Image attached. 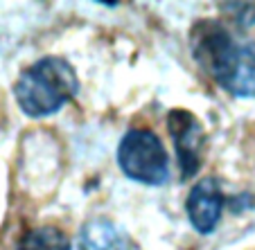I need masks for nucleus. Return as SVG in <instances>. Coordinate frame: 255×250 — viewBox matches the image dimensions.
Listing matches in <instances>:
<instances>
[{"instance_id": "f257e3e1", "label": "nucleus", "mask_w": 255, "mask_h": 250, "mask_svg": "<svg viewBox=\"0 0 255 250\" xmlns=\"http://www.w3.org/2000/svg\"><path fill=\"white\" fill-rule=\"evenodd\" d=\"M190 52L224 92L255 99V41L240 39L215 18H201L190 29Z\"/></svg>"}, {"instance_id": "f03ea898", "label": "nucleus", "mask_w": 255, "mask_h": 250, "mask_svg": "<svg viewBox=\"0 0 255 250\" xmlns=\"http://www.w3.org/2000/svg\"><path fill=\"white\" fill-rule=\"evenodd\" d=\"M79 95V77L70 61L57 54L34 61L18 75L14 99L20 113L32 120L57 115L66 104Z\"/></svg>"}, {"instance_id": "7ed1b4c3", "label": "nucleus", "mask_w": 255, "mask_h": 250, "mask_svg": "<svg viewBox=\"0 0 255 250\" xmlns=\"http://www.w3.org/2000/svg\"><path fill=\"white\" fill-rule=\"evenodd\" d=\"M118 167L129 180L147 187H163L169 180V156L158 133L133 126L118 145Z\"/></svg>"}, {"instance_id": "20e7f679", "label": "nucleus", "mask_w": 255, "mask_h": 250, "mask_svg": "<svg viewBox=\"0 0 255 250\" xmlns=\"http://www.w3.org/2000/svg\"><path fill=\"white\" fill-rule=\"evenodd\" d=\"M167 131L174 142L181 180H190L199 173L203 163V145H206V131L199 117L185 108H172L167 113Z\"/></svg>"}, {"instance_id": "39448f33", "label": "nucleus", "mask_w": 255, "mask_h": 250, "mask_svg": "<svg viewBox=\"0 0 255 250\" xmlns=\"http://www.w3.org/2000/svg\"><path fill=\"white\" fill-rule=\"evenodd\" d=\"M228 205V198L222 189L219 178L203 176L201 180L192 185L188 198H185V214L188 221L199 235H212L217 226L222 223L224 207Z\"/></svg>"}, {"instance_id": "423d86ee", "label": "nucleus", "mask_w": 255, "mask_h": 250, "mask_svg": "<svg viewBox=\"0 0 255 250\" xmlns=\"http://www.w3.org/2000/svg\"><path fill=\"white\" fill-rule=\"evenodd\" d=\"M75 250H131V241L111 219L95 217L79 228Z\"/></svg>"}, {"instance_id": "0eeeda50", "label": "nucleus", "mask_w": 255, "mask_h": 250, "mask_svg": "<svg viewBox=\"0 0 255 250\" xmlns=\"http://www.w3.org/2000/svg\"><path fill=\"white\" fill-rule=\"evenodd\" d=\"M16 250H72V241L59 226H39L20 237Z\"/></svg>"}]
</instances>
